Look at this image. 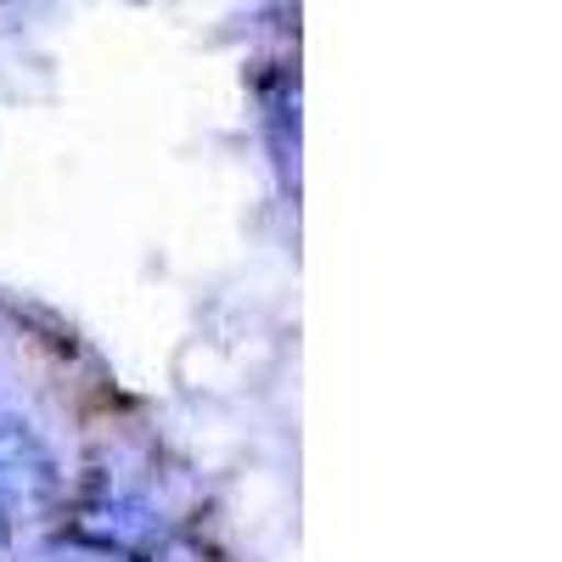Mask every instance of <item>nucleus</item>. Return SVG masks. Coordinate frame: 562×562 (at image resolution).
Listing matches in <instances>:
<instances>
[{
	"instance_id": "3",
	"label": "nucleus",
	"mask_w": 562,
	"mask_h": 562,
	"mask_svg": "<svg viewBox=\"0 0 562 562\" xmlns=\"http://www.w3.org/2000/svg\"><path fill=\"white\" fill-rule=\"evenodd\" d=\"M12 524H18V518H12V512H0V551H7V546H12Z\"/></svg>"
},
{
	"instance_id": "2",
	"label": "nucleus",
	"mask_w": 562,
	"mask_h": 562,
	"mask_svg": "<svg viewBox=\"0 0 562 562\" xmlns=\"http://www.w3.org/2000/svg\"><path fill=\"white\" fill-rule=\"evenodd\" d=\"M63 490V473H57V456L45 450V439L23 422L0 416V512H45Z\"/></svg>"
},
{
	"instance_id": "1",
	"label": "nucleus",
	"mask_w": 562,
	"mask_h": 562,
	"mask_svg": "<svg viewBox=\"0 0 562 562\" xmlns=\"http://www.w3.org/2000/svg\"><path fill=\"white\" fill-rule=\"evenodd\" d=\"M68 535L113 562H153L164 551V518L135 495H97L74 512Z\"/></svg>"
}]
</instances>
